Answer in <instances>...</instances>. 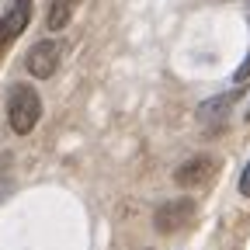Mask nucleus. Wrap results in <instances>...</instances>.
<instances>
[{
	"label": "nucleus",
	"mask_w": 250,
	"mask_h": 250,
	"mask_svg": "<svg viewBox=\"0 0 250 250\" xmlns=\"http://www.w3.org/2000/svg\"><path fill=\"white\" fill-rule=\"evenodd\" d=\"M56 66H59V42H52V39H42L39 45H31V52H28V70H31V77H52L56 73Z\"/></svg>",
	"instance_id": "obj_3"
},
{
	"label": "nucleus",
	"mask_w": 250,
	"mask_h": 250,
	"mask_svg": "<svg viewBox=\"0 0 250 250\" xmlns=\"http://www.w3.org/2000/svg\"><path fill=\"white\" fill-rule=\"evenodd\" d=\"M247 77H250V52H247V59H243V62H240V70H236V73H233V80H236V83H243V80H247Z\"/></svg>",
	"instance_id": "obj_8"
},
{
	"label": "nucleus",
	"mask_w": 250,
	"mask_h": 250,
	"mask_svg": "<svg viewBox=\"0 0 250 250\" xmlns=\"http://www.w3.org/2000/svg\"><path fill=\"white\" fill-rule=\"evenodd\" d=\"M191 215H195V202L191 198H174V202H164L160 208H156L153 226L160 233H177V229H184L188 223H191Z\"/></svg>",
	"instance_id": "obj_2"
},
{
	"label": "nucleus",
	"mask_w": 250,
	"mask_h": 250,
	"mask_svg": "<svg viewBox=\"0 0 250 250\" xmlns=\"http://www.w3.org/2000/svg\"><path fill=\"white\" fill-rule=\"evenodd\" d=\"M233 101H236V90H233V94H219V98L205 101V104L198 108V118H202L205 129H212V122H215V125H223V122H226V108H229Z\"/></svg>",
	"instance_id": "obj_6"
},
{
	"label": "nucleus",
	"mask_w": 250,
	"mask_h": 250,
	"mask_svg": "<svg viewBox=\"0 0 250 250\" xmlns=\"http://www.w3.org/2000/svg\"><path fill=\"white\" fill-rule=\"evenodd\" d=\"M240 195H250V164H247L243 174H240Z\"/></svg>",
	"instance_id": "obj_9"
},
{
	"label": "nucleus",
	"mask_w": 250,
	"mask_h": 250,
	"mask_svg": "<svg viewBox=\"0 0 250 250\" xmlns=\"http://www.w3.org/2000/svg\"><path fill=\"white\" fill-rule=\"evenodd\" d=\"M28 18H31V0H14V7L4 14V21H0V45L14 42L21 31H24Z\"/></svg>",
	"instance_id": "obj_5"
},
{
	"label": "nucleus",
	"mask_w": 250,
	"mask_h": 250,
	"mask_svg": "<svg viewBox=\"0 0 250 250\" xmlns=\"http://www.w3.org/2000/svg\"><path fill=\"white\" fill-rule=\"evenodd\" d=\"M247 18H250V7H247Z\"/></svg>",
	"instance_id": "obj_10"
},
{
	"label": "nucleus",
	"mask_w": 250,
	"mask_h": 250,
	"mask_svg": "<svg viewBox=\"0 0 250 250\" xmlns=\"http://www.w3.org/2000/svg\"><path fill=\"white\" fill-rule=\"evenodd\" d=\"M39 115H42V98L35 94V87H28V83L14 87V90H11V98H7V118H11V129H14L18 136L31 132V129H35V122H39Z\"/></svg>",
	"instance_id": "obj_1"
},
{
	"label": "nucleus",
	"mask_w": 250,
	"mask_h": 250,
	"mask_svg": "<svg viewBox=\"0 0 250 250\" xmlns=\"http://www.w3.org/2000/svg\"><path fill=\"white\" fill-rule=\"evenodd\" d=\"M73 11H77V0H52V4H49V18H45L49 31L66 28V24H70V18H73Z\"/></svg>",
	"instance_id": "obj_7"
},
{
	"label": "nucleus",
	"mask_w": 250,
	"mask_h": 250,
	"mask_svg": "<svg viewBox=\"0 0 250 250\" xmlns=\"http://www.w3.org/2000/svg\"><path fill=\"white\" fill-rule=\"evenodd\" d=\"M212 174H215V160H212V156H191V160H184V164L177 167L174 181H177L181 188H198V184H205Z\"/></svg>",
	"instance_id": "obj_4"
}]
</instances>
